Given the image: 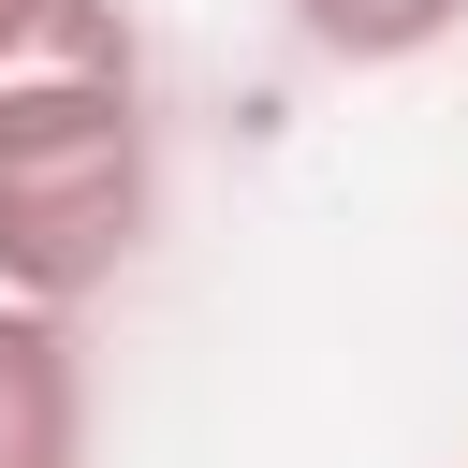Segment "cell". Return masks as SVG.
Returning a JSON list of instances; mask_svg holds the SVG:
<instances>
[{
    "mask_svg": "<svg viewBox=\"0 0 468 468\" xmlns=\"http://www.w3.org/2000/svg\"><path fill=\"white\" fill-rule=\"evenodd\" d=\"M161 219L146 73L117 0H44V44L0 73V292L88 307Z\"/></svg>",
    "mask_w": 468,
    "mask_h": 468,
    "instance_id": "6da1fadb",
    "label": "cell"
},
{
    "mask_svg": "<svg viewBox=\"0 0 468 468\" xmlns=\"http://www.w3.org/2000/svg\"><path fill=\"white\" fill-rule=\"evenodd\" d=\"M0 468H88V366L44 292H0Z\"/></svg>",
    "mask_w": 468,
    "mask_h": 468,
    "instance_id": "7a4b0ae2",
    "label": "cell"
},
{
    "mask_svg": "<svg viewBox=\"0 0 468 468\" xmlns=\"http://www.w3.org/2000/svg\"><path fill=\"white\" fill-rule=\"evenodd\" d=\"M453 15H468V0H292V29H307L322 58H351V73H395V58H424Z\"/></svg>",
    "mask_w": 468,
    "mask_h": 468,
    "instance_id": "3957f363",
    "label": "cell"
},
{
    "mask_svg": "<svg viewBox=\"0 0 468 468\" xmlns=\"http://www.w3.org/2000/svg\"><path fill=\"white\" fill-rule=\"evenodd\" d=\"M29 44H44V0H0V73H15Z\"/></svg>",
    "mask_w": 468,
    "mask_h": 468,
    "instance_id": "277c9868",
    "label": "cell"
}]
</instances>
